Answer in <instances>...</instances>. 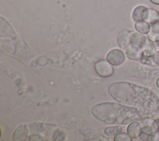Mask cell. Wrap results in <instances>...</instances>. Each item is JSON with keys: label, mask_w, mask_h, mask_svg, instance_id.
Listing matches in <instances>:
<instances>
[{"label": "cell", "mask_w": 159, "mask_h": 141, "mask_svg": "<svg viewBox=\"0 0 159 141\" xmlns=\"http://www.w3.org/2000/svg\"><path fill=\"white\" fill-rule=\"evenodd\" d=\"M150 1L154 4L159 5V0H150Z\"/></svg>", "instance_id": "cell-20"}, {"label": "cell", "mask_w": 159, "mask_h": 141, "mask_svg": "<svg viewBox=\"0 0 159 141\" xmlns=\"http://www.w3.org/2000/svg\"><path fill=\"white\" fill-rule=\"evenodd\" d=\"M142 132L145 134L152 135L157 133V124L155 121V119H153L152 117H147L142 119Z\"/></svg>", "instance_id": "cell-7"}, {"label": "cell", "mask_w": 159, "mask_h": 141, "mask_svg": "<svg viewBox=\"0 0 159 141\" xmlns=\"http://www.w3.org/2000/svg\"><path fill=\"white\" fill-rule=\"evenodd\" d=\"M94 70L99 76L103 78L109 77L114 73V69L111 64L104 60L97 61L94 65Z\"/></svg>", "instance_id": "cell-4"}, {"label": "cell", "mask_w": 159, "mask_h": 141, "mask_svg": "<svg viewBox=\"0 0 159 141\" xmlns=\"http://www.w3.org/2000/svg\"><path fill=\"white\" fill-rule=\"evenodd\" d=\"M155 43L157 44V47L159 48V39L155 42Z\"/></svg>", "instance_id": "cell-23"}, {"label": "cell", "mask_w": 159, "mask_h": 141, "mask_svg": "<svg viewBox=\"0 0 159 141\" xmlns=\"http://www.w3.org/2000/svg\"><path fill=\"white\" fill-rule=\"evenodd\" d=\"M148 37L144 35V34L139 32H134L131 34L130 39V45L134 46L135 47L142 48L146 43Z\"/></svg>", "instance_id": "cell-8"}, {"label": "cell", "mask_w": 159, "mask_h": 141, "mask_svg": "<svg viewBox=\"0 0 159 141\" xmlns=\"http://www.w3.org/2000/svg\"><path fill=\"white\" fill-rule=\"evenodd\" d=\"M125 56L122 51L119 49H112L109 52L106 56V60L112 65L118 66L125 61Z\"/></svg>", "instance_id": "cell-5"}, {"label": "cell", "mask_w": 159, "mask_h": 141, "mask_svg": "<svg viewBox=\"0 0 159 141\" xmlns=\"http://www.w3.org/2000/svg\"><path fill=\"white\" fill-rule=\"evenodd\" d=\"M147 35V37L155 42L159 39V20L150 24V30Z\"/></svg>", "instance_id": "cell-15"}, {"label": "cell", "mask_w": 159, "mask_h": 141, "mask_svg": "<svg viewBox=\"0 0 159 141\" xmlns=\"http://www.w3.org/2000/svg\"><path fill=\"white\" fill-rule=\"evenodd\" d=\"M156 134H152V135H148V134H145V133L142 132V133L140 134V135L139 136V138H140V139L141 140H143V141H152V140H154V139H155Z\"/></svg>", "instance_id": "cell-18"}, {"label": "cell", "mask_w": 159, "mask_h": 141, "mask_svg": "<svg viewBox=\"0 0 159 141\" xmlns=\"http://www.w3.org/2000/svg\"><path fill=\"white\" fill-rule=\"evenodd\" d=\"M135 29L139 33L148 34L150 30V24L145 20L137 21L135 24Z\"/></svg>", "instance_id": "cell-14"}, {"label": "cell", "mask_w": 159, "mask_h": 141, "mask_svg": "<svg viewBox=\"0 0 159 141\" xmlns=\"http://www.w3.org/2000/svg\"><path fill=\"white\" fill-rule=\"evenodd\" d=\"M114 140L115 141H131L132 138L128 134L120 132L114 136Z\"/></svg>", "instance_id": "cell-17"}, {"label": "cell", "mask_w": 159, "mask_h": 141, "mask_svg": "<svg viewBox=\"0 0 159 141\" xmlns=\"http://www.w3.org/2000/svg\"><path fill=\"white\" fill-rule=\"evenodd\" d=\"M93 116L98 120L113 125H125L135 121L152 117L153 111L116 102H101L91 109Z\"/></svg>", "instance_id": "cell-2"}, {"label": "cell", "mask_w": 159, "mask_h": 141, "mask_svg": "<svg viewBox=\"0 0 159 141\" xmlns=\"http://www.w3.org/2000/svg\"><path fill=\"white\" fill-rule=\"evenodd\" d=\"M108 92L114 100L120 103L149 109L159 114V98L147 88L120 81L110 84Z\"/></svg>", "instance_id": "cell-1"}, {"label": "cell", "mask_w": 159, "mask_h": 141, "mask_svg": "<svg viewBox=\"0 0 159 141\" xmlns=\"http://www.w3.org/2000/svg\"><path fill=\"white\" fill-rule=\"evenodd\" d=\"M27 135V129L26 125H22L18 127L13 134V140H24Z\"/></svg>", "instance_id": "cell-12"}, {"label": "cell", "mask_w": 159, "mask_h": 141, "mask_svg": "<svg viewBox=\"0 0 159 141\" xmlns=\"http://www.w3.org/2000/svg\"><path fill=\"white\" fill-rule=\"evenodd\" d=\"M147 9L146 7L143 6H137L132 12V19L135 21H139V20H144L147 12Z\"/></svg>", "instance_id": "cell-11"}, {"label": "cell", "mask_w": 159, "mask_h": 141, "mask_svg": "<svg viewBox=\"0 0 159 141\" xmlns=\"http://www.w3.org/2000/svg\"><path fill=\"white\" fill-rule=\"evenodd\" d=\"M125 53L129 59L139 61L142 55V49L132 45H129L125 50Z\"/></svg>", "instance_id": "cell-10"}, {"label": "cell", "mask_w": 159, "mask_h": 141, "mask_svg": "<svg viewBox=\"0 0 159 141\" xmlns=\"http://www.w3.org/2000/svg\"><path fill=\"white\" fill-rule=\"evenodd\" d=\"M144 20H145L150 24H152L153 23L157 22L159 20L158 12L154 9L148 8L147 12Z\"/></svg>", "instance_id": "cell-13"}, {"label": "cell", "mask_w": 159, "mask_h": 141, "mask_svg": "<svg viewBox=\"0 0 159 141\" xmlns=\"http://www.w3.org/2000/svg\"><path fill=\"white\" fill-rule=\"evenodd\" d=\"M155 84H156V86L159 89V77L157 79L156 82H155Z\"/></svg>", "instance_id": "cell-22"}, {"label": "cell", "mask_w": 159, "mask_h": 141, "mask_svg": "<svg viewBox=\"0 0 159 141\" xmlns=\"http://www.w3.org/2000/svg\"><path fill=\"white\" fill-rule=\"evenodd\" d=\"M157 47L155 42L148 38L146 43L142 48V55L139 61L147 65L155 66L156 64L153 61V55L157 51Z\"/></svg>", "instance_id": "cell-3"}, {"label": "cell", "mask_w": 159, "mask_h": 141, "mask_svg": "<svg viewBox=\"0 0 159 141\" xmlns=\"http://www.w3.org/2000/svg\"><path fill=\"white\" fill-rule=\"evenodd\" d=\"M155 121L157 124V127H158V130H157V132L159 133V118L155 119Z\"/></svg>", "instance_id": "cell-21"}, {"label": "cell", "mask_w": 159, "mask_h": 141, "mask_svg": "<svg viewBox=\"0 0 159 141\" xmlns=\"http://www.w3.org/2000/svg\"><path fill=\"white\" fill-rule=\"evenodd\" d=\"M153 60L156 65H159V50H157L153 55Z\"/></svg>", "instance_id": "cell-19"}, {"label": "cell", "mask_w": 159, "mask_h": 141, "mask_svg": "<svg viewBox=\"0 0 159 141\" xmlns=\"http://www.w3.org/2000/svg\"><path fill=\"white\" fill-rule=\"evenodd\" d=\"M132 33V31L128 29H123L118 33L117 35V43L120 48L125 50L130 45V39Z\"/></svg>", "instance_id": "cell-6"}, {"label": "cell", "mask_w": 159, "mask_h": 141, "mask_svg": "<svg viewBox=\"0 0 159 141\" xmlns=\"http://www.w3.org/2000/svg\"><path fill=\"white\" fill-rule=\"evenodd\" d=\"M122 128L120 125H113L107 127L104 130V133L107 136H113L121 132Z\"/></svg>", "instance_id": "cell-16"}, {"label": "cell", "mask_w": 159, "mask_h": 141, "mask_svg": "<svg viewBox=\"0 0 159 141\" xmlns=\"http://www.w3.org/2000/svg\"><path fill=\"white\" fill-rule=\"evenodd\" d=\"M142 125L140 122L137 121L130 122L127 128V133L130 136L131 138L136 139L139 137L142 133Z\"/></svg>", "instance_id": "cell-9"}]
</instances>
